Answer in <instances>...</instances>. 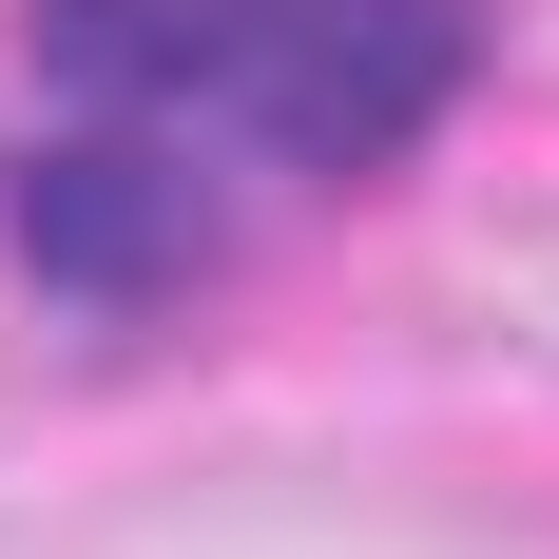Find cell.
<instances>
[{"mask_svg": "<svg viewBox=\"0 0 559 559\" xmlns=\"http://www.w3.org/2000/svg\"><path fill=\"white\" fill-rule=\"evenodd\" d=\"M39 58L97 116L231 135L271 174H386L463 97L444 0H39Z\"/></svg>", "mask_w": 559, "mask_h": 559, "instance_id": "1", "label": "cell"}, {"mask_svg": "<svg viewBox=\"0 0 559 559\" xmlns=\"http://www.w3.org/2000/svg\"><path fill=\"white\" fill-rule=\"evenodd\" d=\"M20 251H39L58 289H97V309H135V289H193V271H213L193 135H155V116L39 135V155H20Z\"/></svg>", "mask_w": 559, "mask_h": 559, "instance_id": "2", "label": "cell"}]
</instances>
